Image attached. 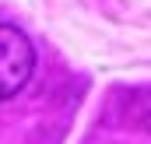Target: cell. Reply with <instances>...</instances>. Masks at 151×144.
Masks as SVG:
<instances>
[{"label":"cell","mask_w":151,"mask_h":144,"mask_svg":"<svg viewBox=\"0 0 151 144\" xmlns=\"http://www.w3.org/2000/svg\"><path fill=\"white\" fill-rule=\"evenodd\" d=\"M35 71V49L14 25H0V102L14 99Z\"/></svg>","instance_id":"6da1fadb"}]
</instances>
